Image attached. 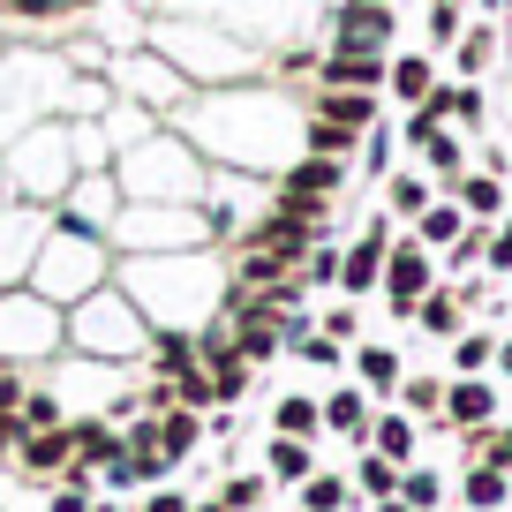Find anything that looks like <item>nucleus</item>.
Masks as SVG:
<instances>
[{"label":"nucleus","mask_w":512,"mask_h":512,"mask_svg":"<svg viewBox=\"0 0 512 512\" xmlns=\"http://www.w3.org/2000/svg\"><path fill=\"white\" fill-rule=\"evenodd\" d=\"M400 38L392 0H339L332 8V53H384Z\"/></svg>","instance_id":"1"},{"label":"nucleus","mask_w":512,"mask_h":512,"mask_svg":"<svg viewBox=\"0 0 512 512\" xmlns=\"http://www.w3.org/2000/svg\"><path fill=\"white\" fill-rule=\"evenodd\" d=\"M384 302H392V317H415V302L437 287V264H430V249L422 241H400V249H384Z\"/></svg>","instance_id":"2"},{"label":"nucleus","mask_w":512,"mask_h":512,"mask_svg":"<svg viewBox=\"0 0 512 512\" xmlns=\"http://www.w3.org/2000/svg\"><path fill=\"white\" fill-rule=\"evenodd\" d=\"M384 53H324L317 68H309V83L317 91H384Z\"/></svg>","instance_id":"3"},{"label":"nucleus","mask_w":512,"mask_h":512,"mask_svg":"<svg viewBox=\"0 0 512 512\" xmlns=\"http://www.w3.org/2000/svg\"><path fill=\"white\" fill-rule=\"evenodd\" d=\"M384 249H392V234H384V219H369V234L354 241V249H339V287L347 294H369L384 279Z\"/></svg>","instance_id":"4"},{"label":"nucleus","mask_w":512,"mask_h":512,"mask_svg":"<svg viewBox=\"0 0 512 512\" xmlns=\"http://www.w3.org/2000/svg\"><path fill=\"white\" fill-rule=\"evenodd\" d=\"M347 181V159H302V166H287V181H279V204H317L324 211V196Z\"/></svg>","instance_id":"5"},{"label":"nucleus","mask_w":512,"mask_h":512,"mask_svg":"<svg viewBox=\"0 0 512 512\" xmlns=\"http://www.w3.org/2000/svg\"><path fill=\"white\" fill-rule=\"evenodd\" d=\"M437 415L452 422V430H490V415H497V392L482 377H460V384H445V407Z\"/></svg>","instance_id":"6"},{"label":"nucleus","mask_w":512,"mask_h":512,"mask_svg":"<svg viewBox=\"0 0 512 512\" xmlns=\"http://www.w3.org/2000/svg\"><path fill=\"white\" fill-rule=\"evenodd\" d=\"M309 121H339V128H377V91H309Z\"/></svg>","instance_id":"7"},{"label":"nucleus","mask_w":512,"mask_h":512,"mask_svg":"<svg viewBox=\"0 0 512 512\" xmlns=\"http://www.w3.org/2000/svg\"><path fill=\"white\" fill-rule=\"evenodd\" d=\"M16 460L31 467V475H68V460H76V445H68V422H53V430H31L16 445Z\"/></svg>","instance_id":"8"},{"label":"nucleus","mask_w":512,"mask_h":512,"mask_svg":"<svg viewBox=\"0 0 512 512\" xmlns=\"http://www.w3.org/2000/svg\"><path fill=\"white\" fill-rule=\"evenodd\" d=\"M68 445H76V460L83 467H113L128 452V437L121 430H106V422H68Z\"/></svg>","instance_id":"9"},{"label":"nucleus","mask_w":512,"mask_h":512,"mask_svg":"<svg viewBox=\"0 0 512 512\" xmlns=\"http://www.w3.org/2000/svg\"><path fill=\"white\" fill-rule=\"evenodd\" d=\"M460 309H467V294H452V287H430V294L415 302V324H422L430 339H460Z\"/></svg>","instance_id":"10"},{"label":"nucleus","mask_w":512,"mask_h":512,"mask_svg":"<svg viewBox=\"0 0 512 512\" xmlns=\"http://www.w3.org/2000/svg\"><path fill=\"white\" fill-rule=\"evenodd\" d=\"M384 91H392V98H407V106H422V98L437 91V76H430V53H400V61L384 68Z\"/></svg>","instance_id":"11"},{"label":"nucleus","mask_w":512,"mask_h":512,"mask_svg":"<svg viewBox=\"0 0 512 512\" xmlns=\"http://www.w3.org/2000/svg\"><path fill=\"white\" fill-rule=\"evenodd\" d=\"M452 189H460V211H467L475 226H490L497 211H505V181H497V174H460Z\"/></svg>","instance_id":"12"},{"label":"nucleus","mask_w":512,"mask_h":512,"mask_svg":"<svg viewBox=\"0 0 512 512\" xmlns=\"http://www.w3.org/2000/svg\"><path fill=\"white\" fill-rule=\"evenodd\" d=\"M362 136H369V128H339V121H302V144H309V159H354V151H362Z\"/></svg>","instance_id":"13"},{"label":"nucleus","mask_w":512,"mask_h":512,"mask_svg":"<svg viewBox=\"0 0 512 512\" xmlns=\"http://www.w3.org/2000/svg\"><path fill=\"white\" fill-rule=\"evenodd\" d=\"M369 452H384V460H392V467H407V460H415V422H407V415H384V422H369Z\"/></svg>","instance_id":"14"},{"label":"nucleus","mask_w":512,"mask_h":512,"mask_svg":"<svg viewBox=\"0 0 512 512\" xmlns=\"http://www.w3.org/2000/svg\"><path fill=\"white\" fill-rule=\"evenodd\" d=\"M460 234H467V211H460V204H430V211L415 219V241H422V249H452Z\"/></svg>","instance_id":"15"},{"label":"nucleus","mask_w":512,"mask_h":512,"mask_svg":"<svg viewBox=\"0 0 512 512\" xmlns=\"http://www.w3.org/2000/svg\"><path fill=\"white\" fill-rule=\"evenodd\" d=\"M467 505H475V512H497V505H505V497H512V482H505V467H490V460H475V467H467Z\"/></svg>","instance_id":"16"},{"label":"nucleus","mask_w":512,"mask_h":512,"mask_svg":"<svg viewBox=\"0 0 512 512\" xmlns=\"http://www.w3.org/2000/svg\"><path fill=\"white\" fill-rule=\"evenodd\" d=\"M452 46H460V53H452V61H460V83H475L482 68L497 61V31H490V23H475V31H460V38H452Z\"/></svg>","instance_id":"17"},{"label":"nucleus","mask_w":512,"mask_h":512,"mask_svg":"<svg viewBox=\"0 0 512 512\" xmlns=\"http://www.w3.org/2000/svg\"><path fill=\"white\" fill-rule=\"evenodd\" d=\"M415 151L430 159V174H445V181H460V174H467V151H460V136H452V128H430Z\"/></svg>","instance_id":"18"},{"label":"nucleus","mask_w":512,"mask_h":512,"mask_svg":"<svg viewBox=\"0 0 512 512\" xmlns=\"http://www.w3.org/2000/svg\"><path fill=\"white\" fill-rule=\"evenodd\" d=\"M324 430H347V437H362L369 430V407H362V392H332V400H324Z\"/></svg>","instance_id":"19"},{"label":"nucleus","mask_w":512,"mask_h":512,"mask_svg":"<svg viewBox=\"0 0 512 512\" xmlns=\"http://www.w3.org/2000/svg\"><path fill=\"white\" fill-rule=\"evenodd\" d=\"M204 437V422H196V407H181V415H166L159 422V452L166 460H189V445Z\"/></svg>","instance_id":"20"},{"label":"nucleus","mask_w":512,"mask_h":512,"mask_svg":"<svg viewBox=\"0 0 512 512\" xmlns=\"http://www.w3.org/2000/svg\"><path fill=\"white\" fill-rule=\"evenodd\" d=\"M272 482H309V437H272Z\"/></svg>","instance_id":"21"},{"label":"nucleus","mask_w":512,"mask_h":512,"mask_svg":"<svg viewBox=\"0 0 512 512\" xmlns=\"http://www.w3.org/2000/svg\"><path fill=\"white\" fill-rule=\"evenodd\" d=\"M91 0H0V16H23V23H61V16H83Z\"/></svg>","instance_id":"22"},{"label":"nucleus","mask_w":512,"mask_h":512,"mask_svg":"<svg viewBox=\"0 0 512 512\" xmlns=\"http://www.w3.org/2000/svg\"><path fill=\"white\" fill-rule=\"evenodd\" d=\"M317 430H324V407L317 400H302V392L279 400V437H317Z\"/></svg>","instance_id":"23"},{"label":"nucleus","mask_w":512,"mask_h":512,"mask_svg":"<svg viewBox=\"0 0 512 512\" xmlns=\"http://www.w3.org/2000/svg\"><path fill=\"white\" fill-rule=\"evenodd\" d=\"M354 369L369 377V392H392V384H400V354H392V347H362Z\"/></svg>","instance_id":"24"},{"label":"nucleus","mask_w":512,"mask_h":512,"mask_svg":"<svg viewBox=\"0 0 512 512\" xmlns=\"http://www.w3.org/2000/svg\"><path fill=\"white\" fill-rule=\"evenodd\" d=\"M490 362H497V339H490V332H460L452 369H460V377H475V369H490Z\"/></svg>","instance_id":"25"},{"label":"nucleus","mask_w":512,"mask_h":512,"mask_svg":"<svg viewBox=\"0 0 512 512\" xmlns=\"http://www.w3.org/2000/svg\"><path fill=\"white\" fill-rule=\"evenodd\" d=\"M362 490L369 497H400V467L384 460V452H362Z\"/></svg>","instance_id":"26"},{"label":"nucleus","mask_w":512,"mask_h":512,"mask_svg":"<svg viewBox=\"0 0 512 512\" xmlns=\"http://www.w3.org/2000/svg\"><path fill=\"white\" fill-rule=\"evenodd\" d=\"M392 211H400V219H422V211H430V181L400 174V181H392Z\"/></svg>","instance_id":"27"},{"label":"nucleus","mask_w":512,"mask_h":512,"mask_svg":"<svg viewBox=\"0 0 512 512\" xmlns=\"http://www.w3.org/2000/svg\"><path fill=\"white\" fill-rule=\"evenodd\" d=\"M302 505L309 512H339V505H347V482H339V475H309L302 482Z\"/></svg>","instance_id":"28"},{"label":"nucleus","mask_w":512,"mask_h":512,"mask_svg":"<svg viewBox=\"0 0 512 512\" xmlns=\"http://www.w3.org/2000/svg\"><path fill=\"white\" fill-rule=\"evenodd\" d=\"M196 362V339L189 332H159V377H181Z\"/></svg>","instance_id":"29"},{"label":"nucleus","mask_w":512,"mask_h":512,"mask_svg":"<svg viewBox=\"0 0 512 512\" xmlns=\"http://www.w3.org/2000/svg\"><path fill=\"white\" fill-rule=\"evenodd\" d=\"M302 287H339V249H309L302 256Z\"/></svg>","instance_id":"30"},{"label":"nucleus","mask_w":512,"mask_h":512,"mask_svg":"<svg viewBox=\"0 0 512 512\" xmlns=\"http://www.w3.org/2000/svg\"><path fill=\"white\" fill-rule=\"evenodd\" d=\"M256 497H264V475H234V482L219 490V512H249Z\"/></svg>","instance_id":"31"},{"label":"nucleus","mask_w":512,"mask_h":512,"mask_svg":"<svg viewBox=\"0 0 512 512\" xmlns=\"http://www.w3.org/2000/svg\"><path fill=\"white\" fill-rule=\"evenodd\" d=\"M400 400H407V415H437V407H445V384H437V377H415Z\"/></svg>","instance_id":"32"},{"label":"nucleus","mask_w":512,"mask_h":512,"mask_svg":"<svg viewBox=\"0 0 512 512\" xmlns=\"http://www.w3.org/2000/svg\"><path fill=\"white\" fill-rule=\"evenodd\" d=\"M460 38V0H430V46H452Z\"/></svg>","instance_id":"33"},{"label":"nucleus","mask_w":512,"mask_h":512,"mask_svg":"<svg viewBox=\"0 0 512 512\" xmlns=\"http://www.w3.org/2000/svg\"><path fill=\"white\" fill-rule=\"evenodd\" d=\"M400 497H407L415 512H430V505H437L445 490H437V475H422V467H415V475H400Z\"/></svg>","instance_id":"34"},{"label":"nucleus","mask_w":512,"mask_h":512,"mask_svg":"<svg viewBox=\"0 0 512 512\" xmlns=\"http://www.w3.org/2000/svg\"><path fill=\"white\" fill-rule=\"evenodd\" d=\"M23 422H31V430H53V422H61V407H53V392H23V407H16Z\"/></svg>","instance_id":"35"},{"label":"nucleus","mask_w":512,"mask_h":512,"mask_svg":"<svg viewBox=\"0 0 512 512\" xmlns=\"http://www.w3.org/2000/svg\"><path fill=\"white\" fill-rule=\"evenodd\" d=\"M482 256H490V272H512V219L490 234V249H482Z\"/></svg>","instance_id":"36"},{"label":"nucleus","mask_w":512,"mask_h":512,"mask_svg":"<svg viewBox=\"0 0 512 512\" xmlns=\"http://www.w3.org/2000/svg\"><path fill=\"white\" fill-rule=\"evenodd\" d=\"M23 437H31V422H23V415H0V460H8Z\"/></svg>","instance_id":"37"},{"label":"nucleus","mask_w":512,"mask_h":512,"mask_svg":"<svg viewBox=\"0 0 512 512\" xmlns=\"http://www.w3.org/2000/svg\"><path fill=\"white\" fill-rule=\"evenodd\" d=\"M482 437H490V467L512 475V422H505V430H482Z\"/></svg>","instance_id":"38"},{"label":"nucleus","mask_w":512,"mask_h":512,"mask_svg":"<svg viewBox=\"0 0 512 512\" xmlns=\"http://www.w3.org/2000/svg\"><path fill=\"white\" fill-rule=\"evenodd\" d=\"M362 151H369V174H384V159H392V136H384V128H369Z\"/></svg>","instance_id":"39"},{"label":"nucleus","mask_w":512,"mask_h":512,"mask_svg":"<svg viewBox=\"0 0 512 512\" xmlns=\"http://www.w3.org/2000/svg\"><path fill=\"white\" fill-rule=\"evenodd\" d=\"M53 512H91V497H83V482H61V490H53Z\"/></svg>","instance_id":"40"},{"label":"nucleus","mask_w":512,"mask_h":512,"mask_svg":"<svg viewBox=\"0 0 512 512\" xmlns=\"http://www.w3.org/2000/svg\"><path fill=\"white\" fill-rule=\"evenodd\" d=\"M354 324H362L354 309H332V317H324V339H354Z\"/></svg>","instance_id":"41"},{"label":"nucleus","mask_w":512,"mask_h":512,"mask_svg":"<svg viewBox=\"0 0 512 512\" xmlns=\"http://www.w3.org/2000/svg\"><path fill=\"white\" fill-rule=\"evenodd\" d=\"M23 407V377H8V369H0V415H16Z\"/></svg>","instance_id":"42"},{"label":"nucleus","mask_w":512,"mask_h":512,"mask_svg":"<svg viewBox=\"0 0 512 512\" xmlns=\"http://www.w3.org/2000/svg\"><path fill=\"white\" fill-rule=\"evenodd\" d=\"M144 512H189V497H174V490H151V497H144Z\"/></svg>","instance_id":"43"},{"label":"nucleus","mask_w":512,"mask_h":512,"mask_svg":"<svg viewBox=\"0 0 512 512\" xmlns=\"http://www.w3.org/2000/svg\"><path fill=\"white\" fill-rule=\"evenodd\" d=\"M497 369H505V377H512V339H497Z\"/></svg>","instance_id":"44"},{"label":"nucleus","mask_w":512,"mask_h":512,"mask_svg":"<svg viewBox=\"0 0 512 512\" xmlns=\"http://www.w3.org/2000/svg\"><path fill=\"white\" fill-rule=\"evenodd\" d=\"M377 512H415V505H407V497H384V505Z\"/></svg>","instance_id":"45"}]
</instances>
